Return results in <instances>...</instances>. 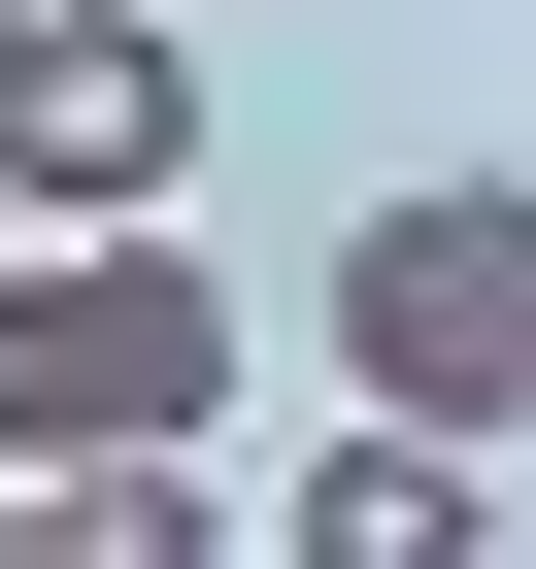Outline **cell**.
Wrapping results in <instances>:
<instances>
[{"label": "cell", "mask_w": 536, "mask_h": 569, "mask_svg": "<svg viewBox=\"0 0 536 569\" xmlns=\"http://www.w3.org/2000/svg\"><path fill=\"white\" fill-rule=\"evenodd\" d=\"M235 402V268L168 201H0V436L34 469H168Z\"/></svg>", "instance_id": "obj_1"}, {"label": "cell", "mask_w": 536, "mask_h": 569, "mask_svg": "<svg viewBox=\"0 0 536 569\" xmlns=\"http://www.w3.org/2000/svg\"><path fill=\"white\" fill-rule=\"evenodd\" d=\"M336 402L536 436V168H403V201L336 234Z\"/></svg>", "instance_id": "obj_2"}, {"label": "cell", "mask_w": 536, "mask_h": 569, "mask_svg": "<svg viewBox=\"0 0 536 569\" xmlns=\"http://www.w3.org/2000/svg\"><path fill=\"white\" fill-rule=\"evenodd\" d=\"M168 168H201L168 0H0V201H168Z\"/></svg>", "instance_id": "obj_3"}, {"label": "cell", "mask_w": 536, "mask_h": 569, "mask_svg": "<svg viewBox=\"0 0 536 569\" xmlns=\"http://www.w3.org/2000/svg\"><path fill=\"white\" fill-rule=\"evenodd\" d=\"M268 536H302V569H469V536H503V436H436V402H336Z\"/></svg>", "instance_id": "obj_4"}]
</instances>
